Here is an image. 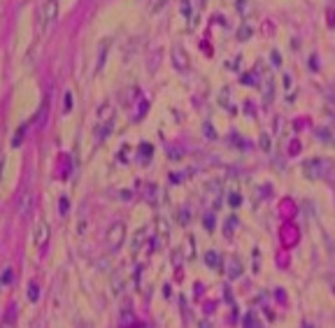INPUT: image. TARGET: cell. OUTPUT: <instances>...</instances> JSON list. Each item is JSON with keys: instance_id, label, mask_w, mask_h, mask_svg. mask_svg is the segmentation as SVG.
I'll return each instance as SVG.
<instances>
[{"instance_id": "obj_3", "label": "cell", "mask_w": 335, "mask_h": 328, "mask_svg": "<svg viewBox=\"0 0 335 328\" xmlns=\"http://www.w3.org/2000/svg\"><path fill=\"white\" fill-rule=\"evenodd\" d=\"M47 240H49V226H47V221H40L35 226V244L42 247V244H47Z\"/></svg>"}, {"instance_id": "obj_7", "label": "cell", "mask_w": 335, "mask_h": 328, "mask_svg": "<svg viewBox=\"0 0 335 328\" xmlns=\"http://www.w3.org/2000/svg\"><path fill=\"white\" fill-rule=\"evenodd\" d=\"M107 47H110V42L105 40V42L100 44V56H98V65H95V70H100V68H103V63H105V54H107Z\"/></svg>"}, {"instance_id": "obj_5", "label": "cell", "mask_w": 335, "mask_h": 328, "mask_svg": "<svg viewBox=\"0 0 335 328\" xmlns=\"http://www.w3.org/2000/svg\"><path fill=\"white\" fill-rule=\"evenodd\" d=\"M110 119H112V109H110V105H103V107H100V114H98V121L107 126V124H110Z\"/></svg>"}, {"instance_id": "obj_6", "label": "cell", "mask_w": 335, "mask_h": 328, "mask_svg": "<svg viewBox=\"0 0 335 328\" xmlns=\"http://www.w3.org/2000/svg\"><path fill=\"white\" fill-rule=\"evenodd\" d=\"M31 193H28V191H26V193H23V198H21V202H19V212L21 214H26V212H28V207H31Z\"/></svg>"}, {"instance_id": "obj_8", "label": "cell", "mask_w": 335, "mask_h": 328, "mask_svg": "<svg viewBox=\"0 0 335 328\" xmlns=\"http://www.w3.org/2000/svg\"><path fill=\"white\" fill-rule=\"evenodd\" d=\"M2 277H5V279H2V282H5V284H7V282H10V277H12V273H10V270H5V275H2Z\"/></svg>"}, {"instance_id": "obj_1", "label": "cell", "mask_w": 335, "mask_h": 328, "mask_svg": "<svg viewBox=\"0 0 335 328\" xmlns=\"http://www.w3.org/2000/svg\"><path fill=\"white\" fill-rule=\"evenodd\" d=\"M58 17V0H47L42 5V12H40V31L47 33L49 26L54 23V19Z\"/></svg>"}, {"instance_id": "obj_2", "label": "cell", "mask_w": 335, "mask_h": 328, "mask_svg": "<svg viewBox=\"0 0 335 328\" xmlns=\"http://www.w3.org/2000/svg\"><path fill=\"white\" fill-rule=\"evenodd\" d=\"M124 235H126L124 223H112L110 231H107V244H110V249H119L121 242H124Z\"/></svg>"}, {"instance_id": "obj_4", "label": "cell", "mask_w": 335, "mask_h": 328, "mask_svg": "<svg viewBox=\"0 0 335 328\" xmlns=\"http://www.w3.org/2000/svg\"><path fill=\"white\" fill-rule=\"evenodd\" d=\"M226 265H228V275H230V279L240 277V261H238V258H230V261H226Z\"/></svg>"}]
</instances>
